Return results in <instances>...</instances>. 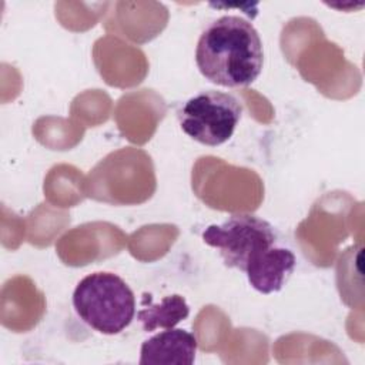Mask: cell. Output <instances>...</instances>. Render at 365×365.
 I'll use <instances>...</instances> for the list:
<instances>
[{
  "label": "cell",
  "instance_id": "cell-7",
  "mask_svg": "<svg viewBox=\"0 0 365 365\" xmlns=\"http://www.w3.org/2000/svg\"><path fill=\"white\" fill-rule=\"evenodd\" d=\"M141 304L143 308L137 312V319L145 332L157 328H174L190 315V307L185 298L178 294L167 295L158 304H154L153 298L144 294Z\"/></svg>",
  "mask_w": 365,
  "mask_h": 365
},
{
  "label": "cell",
  "instance_id": "cell-3",
  "mask_svg": "<svg viewBox=\"0 0 365 365\" xmlns=\"http://www.w3.org/2000/svg\"><path fill=\"white\" fill-rule=\"evenodd\" d=\"M202 241L217 248L227 267L245 272L277 245V234L268 221L257 215L235 214L222 224L208 225L202 231Z\"/></svg>",
  "mask_w": 365,
  "mask_h": 365
},
{
  "label": "cell",
  "instance_id": "cell-6",
  "mask_svg": "<svg viewBox=\"0 0 365 365\" xmlns=\"http://www.w3.org/2000/svg\"><path fill=\"white\" fill-rule=\"evenodd\" d=\"M295 264L297 259L291 250L275 245L250 265L245 274L254 289L261 294H272L282 289L294 272Z\"/></svg>",
  "mask_w": 365,
  "mask_h": 365
},
{
  "label": "cell",
  "instance_id": "cell-1",
  "mask_svg": "<svg viewBox=\"0 0 365 365\" xmlns=\"http://www.w3.org/2000/svg\"><path fill=\"white\" fill-rule=\"evenodd\" d=\"M195 63L200 73L217 86L247 87L262 71L261 37L248 20L231 14L221 16L200 34Z\"/></svg>",
  "mask_w": 365,
  "mask_h": 365
},
{
  "label": "cell",
  "instance_id": "cell-5",
  "mask_svg": "<svg viewBox=\"0 0 365 365\" xmlns=\"http://www.w3.org/2000/svg\"><path fill=\"white\" fill-rule=\"evenodd\" d=\"M195 354L194 334L180 328H167L141 344L138 362L141 365H191Z\"/></svg>",
  "mask_w": 365,
  "mask_h": 365
},
{
  "label": "cell",
  "instance_id": "cell-4",
  "mask_svg": "<svg viewBox=\"0 0 365 365\" xmlns=\"http://www.w3.org/2000/svg\"><path fill=\"white\" fill-rule=\"evenodd\" d=\"M242 114L240 100L224 91L208 90L185 101L178 113L181 130L194 141L217 147L227 143Z\"/></svg>",
  "mask_w": 365,
  "mask_h": 365
},
{
  "label": "cell",
  "instance_id": "cell-2",
  "mask_svg": "<svg viewBox=\"0 0 365 365\" xmlns=\"http://www.w3.org/2000/svg\"><path fill=\"white\" fill-rule=\"evenodd\" d=\"M73 307L90 328L104 335H115L131 324L135 297L121 277L98 271L78 281L73 292Z\"/></svg>",
  "mask_w": 365,
  "mask_h": 365
}]
</instances>
